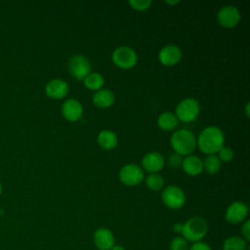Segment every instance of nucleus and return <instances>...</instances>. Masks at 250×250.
Segmentation results:
<instances>
[{
    "label": "nucleus",
    "instance_id": "nucleus-1",
    "mask_svg": "<svg viewBox=\"0 0 250 250\" xmlns=\"http://www.w3.org/2000/svg\"><path fill=\"white\" fill-rule=\"evenodd\" d=\"M225 143L224 132L217 126L205 127L196 139V146L205 154H215Z\"/></svg>",
    "mask_w": 250,
    "mask_h": 250
},
{
    "label": "nucleus",
    "instance_id": "nucleus-2",
    "mask_svg": "<svg viewBox=\"0 0 250 250\" xmlns=\"http://www.w3.org/2000/svg\"><path fill=\"white\" fill-rule=\"evenodd\" d=\"M170 145L174 152L181 156L191 154L196 148V138L188 129L176 130L170 137Z\"/></svg>",
    "mask_w": 250,
    "mask_h": 250
},
{
    "label": "nucleus",
    "instance_id": "nucleus-3",
    "mask_svg": "<svg viewBox=\"0 0 250 250\" xmlns=\"http://www.w3.org/2000/svg\"><path fill=\"white\" fill-rule=\"evenodd\" d=\"M208 230V225L206 221L201 217H192L188 219L183 225L182 237L187 241L198 242L206 235Z\"/></svg>",
    "mask_w": 250,
    "mask_h": 250
},
{
    "label": "nucleus",
    "instance_id": "nucleus-4",
    "mask_svg": "<svg viewBox=\"0 0 250 250\" xmlns=\"http://www.w3.org/2000/svg\"><path fill=\"white\" fill-rule=\"evenodd\" d=\"M200 112V104L193 98H186L182 100L176 106L175 115L178 120L189 123L194 121Z\"/></svg>",
    "mask_w": 250,
    "mask_h": 250
},
{
    "label": "nucleus",
    "instance_id": "nucleus-5",
    "mask_svg": "<svg viewBox=\"0 0 250 250\" xmlns=\"http://www.w3.org/2000/svg\"><path fill=\"white\" fill-rule=\"evenodd\" d=\"M112 62L121 69H130L137 64L138 55L129 46H119L111 54Z\"/></svg>",
    "mask_w": 250,
    "mask_h": 250
},
{
    "label": "nucleus",
    "instance_id": "nucleus-6",
    "mask_svg": "<svg viewBox=\"0 0 250 250\" xmlns=\"http://www.w3.org/2000/svg\"><path fill=\"white\" fill-rule=\"evenodd\" d=\"M118 177L125 186H138L144 180V170L136 163H127L120 169Z\"/></svg>",
    "mask_w": 250,
    "mask_h": 250
},
{
    "label": "nucleus",
    "instance_id": "nucleus-7",
    "mask_svg": "<svg viewBox=\"0 0 250 250\" xmlns=\"http://www.w3.org/2000/svg\"><path fill=\"white\" fill-rule=\"evenodd\" d=\"M161 199L171 209H180L186 203V194L178 186H168L162 189Z\"/></svg>",
    "mask_w": 250,
    "mask_h": 250
},
{
    "label": "nucleus",
    "instance_id": "nucleus-8",
    "mask_svg": "<svg viewBox=\"0 0 250 250\" xmlns=\"http://www.w3.org/2000/svg\"><path fill=\"white\" fill-rule=\"evenodd\" d=\"M241 19V14L237 7L233 5L223 6L217 13V21L220 25L226 28L235 27Z\"/></svg>",
    "mask_w": 250,
    "mask_h": 250
},
{
    "label": "nucleus",
    "instance_id": "nucleus-9",
    "mask_svg": "<svg viewBox=\"0 0 250 250\" xmlns=\"http://www.w3.org/2000/svg\"><path fill=\"white\" fill-rule=\"evenodd\" d=\"M70 74L77 80H84V78L91 72V63L87 58L82 55L72 56L67 63Z\"/></svg>",
    "mask_w": 250,
    "mask_h": 250
},
{
    "label": "nucleus",
    "instance_id": "nucleus-10",
    "mask_svg": "<svg viewBox=\"0 0 250 250\" xmlns=\"http://www.w3.org/2000/svg\"><path fill=\"white\" fill-rule=\"evenodd\" d=\"M248 215V206L242 201H234L226 210V220L230 224L243 222Z\"/></svg>",
    "mask_w": 250,
    "mask_h": 250
},
{
    "label": "nucleus",
    "instance_id": "nucleus-11",
    "mask_svg": "<svg viewBox=\"0 0 250 250\" xmlns=\"http://www.w3.org/2000/svg\"><path fill=\"white\" fill-rule=\"evenodd\" d=\"M182 59L181 49L173 44L166 45L161 48L158 53L159 62L166 66H173L177 64Z\"/></svg>",
    "mask_w": 250,
    "mask_h": 250
},
{
    "label": "nucleus",
    "instance_id": "nucleus-12",
    "mask_svg": "<svg viewBox=\"0 0 250 250\" xmlns=\"http://www.w3.org/2000/svg\"><path fill=\"white\" fill-rule=\"evenodd\" d=\"M164 157L158 151L147 152L142 158V169L149 173L159 172L164 167Z\"/></svg>",
    "mask_w": 250,
    "mask_h": 250
},
{
    "label": "nucleus",
    "instance_id": "nucleus-13",
    "mask_svg": "<svg viewBox=\"0 0 250 250\" xmlns=\"http://www.w3.org/2000/svg\"><path fill=\"white\" fill-rule=\"evenodd\" d=\"M69 91V86L66 81L60 79V78H55L50 80L46 86H45V93L46 95L55 100H60L64 98Z\"/></svg>",
    "mask_w": 250,
    "mask_h": 250
},
{
    "label": "nucleus",
    "instance_id": "nucleus-14",
    "mask_svg": "<svg viewBox=\"0 0 250 250\" xmlns=\"http://www.w3.org/2000/svg\"><path fill=\"white\" fill-rule=\"evenodd\" d=\"M62 114L70 122L78 121L82 117L83 106L78 100L68 99L62 105Z\"/></svg>",
    "mask_w": 250,
    "mask_h": 250
},
{
    "label": "nucleus",
    "instance_id": "nucleus-15",
    "mask_svg": "<svg viewBox=\"0 0 250 250\" xmlns=\"http://www.w3.org/2000/svg\"><path fill=\"white\" fill-rule=\"evenodd\" d=\"M94 243L100 250H110L114 245V235L109 229L99 228L95 230Z\"/></svg>",
    "mask_w": 250,
    "mask_h": 250
},
{
    "label": "nucleus",
    "instance_id": "nucleus-16",
    "mask_svg": "<svg viewBox=\"0 0 250 250\" xmlns=\"http://www.w3.org/2000/svg\"><path fill=\"white\" fill-rule=\"evenodd\" d=\"M182 168L184 172L189 176H197L203 170V161L196 155L189 154L183 158Z\"/></svg>",
    "mask_w": 250,
    "mask_h": 250
},
{
    "label": "nucleus",
    "instance_id": "nucleus-17",
    "mask_svg": "<svg viewBox=\"0 0 250 250\" xmlns=\"http://www.w3.org/2000/svg\"><path fill=\"white\" fill-rule=\"evenodd\" d=\"M92 101L94 104L100 108H108L114 104L115 96L113 92L108 89H101L96 91L93 95Z\"/></svg>",
    "mask_w": 250,
    "mask_h": 250
},
{
    "label": "nucleus",
    "instance_id": "nucleus-18",
    "mask_svg": "<svg viewBox=\"0 0 250 250\" xmlns=\"http://www.w3.org/2000/svg\"><path fill=\"white\" fill-rule=\"evenodd\" d=\"M97 142L100 147L104 150H111L113 149L118 144L117 135L111 130H102L98 137Z\"/></svg>",
    "mask_w": 250,
    "mask_h": 250
},
{
    "label": "nucleus",
    "instance_id": "nucleus-19",
    "mask_svg": "<svg viewBox=\"0 0 250 250\" xmlns=\"http://www.w3.org/2000/svg\"><path fill=\"white\" fill-rule=\"evenodd\" d=\"M178 118L175 113L171 111H164L159 114L157 118V125L163 131H173L178 126Z\"/></svg>",
    "mask_w": 250,
    "mask_h": 250
},
{
    "label": "nucleus",
    "instance_id": "nucleus-20",
    "mask_svg": "<svg viewBox=\"0 0 250 250\" xmlns=\"http://www.w3.org/2000/svg\"><path fill=\"white\" fill-rule=\"evenodd\" d=\"M84 85L89 90L99 91L104 84V76L98 72H90L83 80Z\"/></svg>",
    "mask_w": 250,
    "mask_h": 250
},
{
    "label": "nucleus",
    "instance_id": "nucleus-21",
    "mask_svg": "<svg viewBox=\"0 0 250 250\" xmlns=\"http://www.w3.org/2000/svg\"><path fill=\"white\" fill-rule=\"evenodd\" d=\"M146 186L151 190H160L164 187V179L158 173H149L145 179Z\"/></svg>",
    "mask_w": 250,
    "mask_h": 250
},
{
    "label": "nucleus",
    "instance_id": "nucleus-22",
    "mask_svg": "<svg viewBox=\"0 0 250 250\" xmlns=\"http://www.w3.org/2000/svg\"><path fill=\"white\" fill-rule=\"evenodd\" d=\"M223 250H246V241L240 236L228 237L223 243Z\"/></svg>",
    "mask_w": 250,
    "mask_h": 250
},
{
    "label": "nucleus",
    "instance_id": "nucleus-23",
    "mask_svg": "<svg viewBox=\"0 0 250 250\" xmlns=\"http://www.w3.org/2000/svg\"><path fill=\"white\" fill-rule=\"evenodd\" d=\"M203 168L208 174H216L221 168V161L216 154L207 155L203 161Z\"/></svg>",
    "mask_w": 250,
    "mask_h": 250
},
{
    "label": "nucleus",
    "instance_id": "nucleus-24",
    "mask_svg": "<svg viewBox=\"0 0 250 250\" xmlns=\"http://www.w3.org/2000/svg\"><path fill=\"white\" fill-rule=\"evenodd\" d=\"M128 3L132 9L139 12H144L150 7L152 2L150 0H130Z\"/></svg>",
    "mask_w": 250,
    "mask_h": 250
},
{
    "label": "nucleus",
    "instance_id": "nucleus-25",
    "mask_svg": "<svg viewBox=\"0 0 250 250\" xmlns=\"http://www.w3.org/2000/svg\"><path fill=\"white\" fill-rule=\"evenodd\" d=\"M170 250H188V241L182 236H177L171 241Z\"/></svg>",
    "mask_w": 250,
    "mask_h": 250
},
{
    "label": "nucleus",
    "instance_id": "nucleus-26",
    "mask_svg": "<svg viewBox=\"0 0 250 250\" xmlns=\"http://www.w3.org/2000/svg\"><path fill=\"white\" fill-rule=\"evenodd\" d=\"M219 155H217L220 159V161H224V162H229L230 160H232L233 158V150L229 147V146H223L219 151H218Z\"/></svg>",
    "mask_w": 250,
    "mask_h": 250
},
{
    "label": "nucleus",
    "instance_id": "nucleus-27",
    "mask_svg": "<svg viewBox=\"0 0 250 250\" xmlns=\"http://www.w3.org/2000/svg\"><path fill=\"white\" fill-rule=\"evenodd\" d=\"M182 162H183V157L176 152L171 153L168 157V164L172 168H178L182 166Z\"/></svg>",
    "mask_w": 250,
    "mask_h": 250
},
{
    "label": "nucleus",
    "instance_id": "nucleus-28",
    "mask_svg": "<svg viewBox=\"0 0 250 250\" xmlns=\"http://www.w3.org/2000/svg\"><path fill=\"white\" fill-rule=\"evenodd\" d=\"M241 233L243 235V239L245 241L250 240V221L246 220L241 228Z\"/></svg>",
    "mask_w": 250,
    "mask_h": 250
},
{
    "label": "nucleus",
    "instance_id": "nucleus-29",
    "mask_svg": "<svg viewBox=\"0 0 250 250\" xmlns=\"http://www.w3.org/2000/svg\"><path fill=\"white\" fill-rule=\"evenodd\" d=\"M188 250H212V248L207 243L198 241V242H194L191 246H189Z\"/></svg>",
    "mask_w": 250,
    "mask_h": 250
},
{
    "label": "nucleus",
    "instance_id": "nucleus-30",
    "mask_svg": "<svg viewBox=\"0 0 250 250\" xmlns=\"http://www.w3.org/2000/svg\"><path fill=\"white\" fill-rule=\"evenodd\" d=\"M183 225H184L183 223L178 222V223L174 224V226H173V229H174L176 232L181 233V232H182V229H183Z\"/></svg>",
    "mask_w": 250,
    "mask_h": 250
},
{
    "label": "nucleus",
    "instance_id": "nucleus-31",
    "mask_svg": "<svg viewBox=\"0 0 250 250\" xmlns=\"http://www.w3.org/2000/svg\"><path fill=\"white\" fill-rule=\"evenodd\" d=\"M110 250H125V248L123 247V246H121V245H113L112 247H111V249Z\"/></svg>",
    "mask_w": 250,
    "mask_h": 250
},
{
    "label": "nucleus",
    "instance_id": "nucleus-32",
    "mask_svg": "<svg viewBox=\"0 0 250 250\" xmlns=\"http://www.w3.org/2000/svg\"><path fill=\"white\" fill-rule=\"evenodd\" d=\"M165 3H167V4L173 6V5H176V4L180 3V1H165Z\"/></svg>",
    "mask_w": 250,
    "mask_h": 250
},
{
    "label": "nucleus",
    "instance_id": "nucleus-33",
    "mask_svg": "<svg viewBox=\"0 0 250 250\" xmlns=\"http://www.w3.org/2000/svg\"><path fill=\"white\" fill-rule=\"evenodd\" d=\"M245 112H246V116H249V104H246Z\"/></svg>",
    "mask_w": 250,
    "mask_h": 250
},
{
    "label": "nucleus",
    "instance_id": "nucleus-34",
    "mask_svg": "<svg viewBox=\"0 0 250 250\" xmlns=\"http://www.w3.org/2000/svg\"><path fill=\"white\" fill-rule=\"evenodd\" d=\"M1 192H2V187H1V184H0V194H1Z\"/></svg>",
    "mask_w": 250,
    "mask_h": 250
},
{
    "label": "nucleus",
    "instance_id": "nucleus-35",
    "mask_svg": "<svg viewBox=\"0 0 250 250\" xmlns=\"http://www.w3.org/2000/svg\"><path fill=\"white\" fill-rule=\"evenodd\" d=\"M0 213H1V211H0Z\"/></svg>",
    "mask_w": 250,
    "mask_h": 250
}]
</instances>
